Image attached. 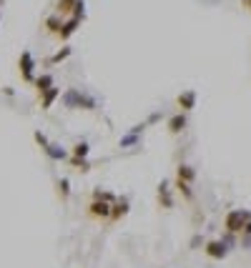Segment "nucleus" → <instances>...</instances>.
Segmentation results:
<instances>
[{
    "label": "nucleus",
    "mask_w": 251,
    "mask_h": 268,
    "mask_svg": "<svg viewBox=\"0 0 251 268\" xmlns=\"http://www.w3.org/2000/svg\"><path fill=\"white\" fill-rule=\"evenodd\" d=\"M58 98H61V88H55V85H53L48 93H43V95H40V108H43V110H48Z\"/></svg>",
    "instance_id": "obj_12"
},
{
    "label": "nucleus",
    "mask_w": 251,
    "mask_h": 268,
    "mask_svg": "<svg viewBox=\"0 0 251 268\" xmlns=\"http://www.w3.org/2000/svg\"><path fill=\"white\" fill-rule=\"evenodd\" d=\"M203 251H206V256H209V258H214V261H221V258H226L229 246H226L224 241H209V243L203 246Z\"/></svg>",
    "instance_id": "obj_5"
},
{
    "label": "nucleus",
    "mask_w": 251,
    "mask_h": 268,
    "mask_svg": "<svg viewBox=\"0 0 251 268\" xmlns=\"http://www.w3.org/2000/svg\"><path fill=\"white\" fill-rule=\"evenodd\" d=\"M33 141H35V143L43 148V151H46V148L50 145V141L46 138V133H40V130H35V133H33Z\"/></svg>",
    "instance_id": "obj_25"
},
{
    "label": "nucleus",
    "mask_w": 251,
    "mask_h": 268,
    "mask_svg": "<svg viewBox=\"0 0 251 268\" xmlns=\"http://www.w3.org/2000/svg\"><path fill=\"white\" fill-rule=\"evenodd\" d=\"M70 166L76 168V171H81V173H88L93 168V163H88L85 158H70Z\"/></svg>",
    "instance_id": "obj_22"
},
{
    "label": "nucleus",
    "mask_w": 251,
    "mask_h": 268,
    "mask_svg": "<svg viewBox=\"0 0 251 268\" xmlns=\"http://www.w3.org/2000/svg\"><path fill=\"white\" fill-rule=\"evenodd\" d=\"M76 3L78 0H58L55 3V16H73V8H76Z\"/></svg>",
    "instance_id": "obj_16"
},
{
    "label": "nucleus",
    "mask_w": 251,
    "mask_h": 268,
    "mask_svg": "<svg viewBox=\"0 0 251 268\" xmlns=\"http://www.w3.org/2000/svg\"><path fill=\"white\" fill-rule=\"evenodd\" d=\"M18 68H20V78H23L25 83H35V76H33V70H35V58L31 55V50H23V53H20Z\"/></svg>",
    "instance_id": "obj_3"
},
{
    "label": "nucleus",
    "mask_w": 251,
    "mask_h": 268,
    "mask_svg": "<svg viewBox=\"0 0 251 268\" xmlns=\"http://www.w3.org/2000/svg\"><path fill=\"white\" fill-rule=\"evenodd\" d=\"M128 198H118L113 205H111V221H121L126 213H128Z\"/></svg>",
    "instance_id": "obj_9"
},
{
    "label": "nucleus",
    "mask_w": 251,
    "mask_h": 268,
    "mask_svg": "<svg viewBox=\"0 0 251 268\" xmlns=\"http://www.w3.org/2000/svg\"><path fill=\"white\" fill-rule=\"evenodd\" d=\"M196 91H184L179 98H176V106L181 108V113H186V110H194L196 108Z\"/></svg>",
    "instance_id": "obj_6"
},
{
    "label": "nucleus",
    "mask_w": 251,
    "mask_h": 268,
    "mask_svg": "<svg viewBox=\"0 0 251 268\" xmlns=\"http://www.w3.org/2000/svg\"><path fill=\"white\" fill-rule=\"evenodd\" d=\"M35 91H38V95H43V93H48L50 91V88H53V76H50V73H43V76H38L35 78Z\"/></svg>",
    "instance_id": "obj_11"
},
{
    "label": "nucleus",
    "mask_w": 251,
    "mask_h": 268,
    "mask_svg": "<svg viewBox=\"0 0 251 268\" xmlns=\"http://www.w3.org/2000/svg\"><path fill=\"white\" fill-rule=\"evenodd\" d=\"M241 5H244V8H251V0H241Z\"/></svg>",
    "instance_id": "obj_26"
},
{
    "label": "nucleus",
    "mask_w": 251,
    "mask_h": 268,
    "mask_svg": "<svg viewBox=\"0 0 251 268\" xmlns=\"http://www.w3.org/2000/svg\"><path fill=\"white\" fill-rule=\"evenodd\" d=\"M88 153H91V145H88L85 141L73 145V158H88Z\"/></svg>",
    "instance_id": "obj_19"
},
{
    "label": "nucleus",
    "mask_w": 251,
    "mask_h": 268,
    "mask_svg": "<svg viewBox=\"0 0 251 268\" xmlns=\"http://www.w3.org/2000/svg\"><path fill=\"white\" fill-rule=\"evenodd\" d=\"M158 203H161V208H173V196H171V186H168V181H161L158 183Z\"/></svg>",
    "instance_id": "obj_7"
},
{
    "label": "nucleus",
    "mask_w": 251,
    "mask_h": 268,
    "mask_svg": "<svg viewBox=\"0 0 251 268\" xmlns=\"http://www.w3.org/2000/svg\"><path fill=\"white\" fill-rule=\"evenodd\" d=\"M63 106L66 108H83V110H96V100L83 95L81 91H76V88H68V91L63 93Z\"/></svg>",
    "instance_id": "obj_2"
},
{
    "label": "nucleus",
    "mask_w": 251,
    "mask_h": 268,
    "mask_svg": "<svg viewBox=\"0 0 251 268\" xmlns=\"http://www.w3.org/2000/svg\"><path fill=\"white\" fill-rule=\"evenodd\" d=\"M249 221H251V213L246 208H234V211H229L226 218H224V228H226V233H241Z\"/></svg>",
    "instance_id": "obj_1"
},
{
    "label": "nucleus",
    "mask_w": 251,
    "mask_h": 268,
    "mask_svg": "<svg viewBox=\"0 0 251 268\" xmlns=\"http://www.w3.org/2000/svg\"><path fill=\"white\" fill-rule=\"evenodd\" d=\"M55 188H58V196H61V201L66 203V201H68V196H70V181H68V178H58Z\"/></svg>",
    "instance_id": "obj_17"
},
{
    "label": "nucleus",
    "mask_w": 251,
    "mask_h": 268,
    "mask_svg": "<svg viewBox=\"0 0 251 268\" xmlns=\"http://www.w3.org/2000/svg\"><path fill=\"white\" fill-rule=\"evenodd\" d=\"M43 153H46L50 160H66L68 158V153H66V148H61V145H55V143H50L48 148H46V151H43Z\"/></svg>",
    "instance_id": "obj_15"
},
{
    "label": "nucleus",
    "mask_w": 251,
    "mask_h": 268,
    "mask_svg": "<svg viewBox=\"0 0 251 268\" xmlns=\"http://www.w3.org/2000/svg\"><path fill=\"white\" fill-rule=\"evenodd\" d=\"M81 23H83V20H78V18H68V20L63 23V31H61V35H58V40H63V43H66V40L81 28Z\"/></svg>",
    "instance_id": "obj_10"
},
{
    "label": "nucleus",
    "mask_w": 251,
    "mask_h": 268,
    "mask_svg": "<svg viewBox=\"0 0 251 268\" xmlns=\"http://www.w3.org/2000/svg\"><path fill=\"white\" fill-rule=\"evenodd\" d=\"M186 128V113H176L168 118V133L171 136H179V133Z\"/></svg>",
    "instance_id": "obj_8"
},
{
    "label": "nucleus",
    "mask_w": 251,
    "mask_h": 268,
    "mask_svg": "<svg viewBox=\"0 0 251 268\" xmlns=\"http://www.w3.org/2000/svg\"><path fill=\"white\" fill-rule=\"evenodd\" d=\"M176 188H179V193H181L186 201H194V190H191V183L181 181V178H176Z\"/></svg>",
    "instance_id": "obj_18"
},
{
    "label": "nucleus",
    "mask_w": 251,
    "mask_h": 268,
    "mask_svg": "<svg viewBox=\"0 0 251 268\" xmlns=\"http://www.w3.org/2000/svg\"><path fill=\"white\" fill-rule=\"evenodd\" d=\"M70 18H78V20L85 18V0H78L76 8H73V16H70Z\"/></svg>",
    "instance_id": "obj_24"
},
{
    "label": "nucleus",
    "mask_w": 251,
    "mask_h": 268,
    "mask_svg": "<svg viewBox=\"0 0 251 268\" xmlns=\"http://www.w3.org/2000/svg\"><path fill=\"white\" fill-rule=\"evenodd\" d=\"M111 205L113 203H106V201H91L88 203V216L98 218V221H106V218H111Z\"/></svg>",
    "instance_id": "obj_4"
},
{
    "label": "nucleus",
    "mask_w": 251,
    "mask_h": 268,
    "mask_svg": "<svg viewBox=\"0 0 251 268\" xmlns=\"http://www.w3.org/2000/svg\"><path fill=\"white\" fill-rule=\"evenodd\" d=\"M138 133H134V130H131L128 133V136H123L121 141H118V148H131V145H138Z\"/></svg>",
    "instance_id": "obj_20"
},
{
    "label": "nucleus",
    "mask_w": 251,
    "mask_h": 268,
    "mask_svg": "<svg viewBox=\"0 0 251 268\" xmlns=\"http://www.w3.org/2000/svg\"><path fill=\"white\" fill-rule=\"evenodd\" d=\"M70 53H73V50H70V48L66 46V48H61V50H58V53H53L48 63H50V65H55V63H63L66 58H70Z\"/></svg>",
    "instance_id": "obj_23"
},
{
    "label": "nucleus",
    "mask_w": 251,
    "mask_h": 268,
    "mask_svg": "<svg viewBox=\"0 0 251 268\" xmlns=\"http://www.w3.org/2000/svg\"><path fill=\"white\" fill-rule=\"evenodd\" d=\"M43 25H46V31L53 33L55 38L61 35V31H63V20H61V16H50V18H46V23H43Z\"/></svg>",
    "instance_id": "obj_13"
},
{
    "label": "nucleus",
    "mask_w": 251,
    "mask_h": 268,
    "mask_svg": "<svg viewBox=\"0 0 251 268\" xmlns=\"http://www.w3.org/2000/svg\"><path fill=\"white\" fill-rule=\"evenodd\" d=\"M93 201H106V203H116L118 198L113 196L111 190H100V188H96V190H93Z\"/></svg>",
    "instance_id": "obj_21"
},
{
    "label": "nucleus",
    "mask_w": 251,
    "mask_h": 268,
    "mask_svg": "<svg viewBox=\"0 0 251 268\" xmlns=\"http://www.w3.org/2000/svg\"><path fill=\"white\" fill-rule=\"evenodd\" d=\"M176 178H181V181H186V183H194L196 181V171L191 166H186V163H181V166L176 168Z\"/></svg>",
    "instance_id": "obj_14"
}]
</instances>
